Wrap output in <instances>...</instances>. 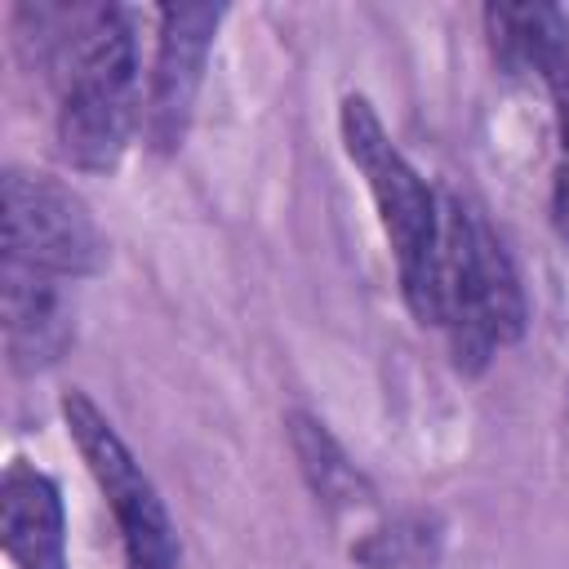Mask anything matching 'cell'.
Wrapping results in <instances>:
<instances>
[{
    "label": "cell",
    "instance_id": "cell-5",
    "mask_svg": "<svg viewBox=\"0 0 569 569\" xmlns=\"http://www.w3.org/2000/svg\"><path fill=\"white\" fill-rule=\"evenodd\" d=\"M4 258L58 280L93 276L107 262V236L53 173L4 169Z\"/></svg>",
    "mask_w": 569,
    "mask_h": 569
},
{
    "label": "cell",
    "instance_id": "cell-4",
    "mask_svg": "<svg viewBox=\"0 0 569 569\" xmlns=\"http://www.w3.org/2000/svg\"><path fill=\"white\" fill-rule=\"evenodd\" d=\"M62 422L89 476L98 480L102 498L116 511L124 569H178V529L169 520V507L156 493L151 476L138 467V458L129 453V445L120 440V431L111 427V418L84 391H67Z\"/></svg>",
    "mask_w": 569,
    "mask_h": 569
},
{
    "label": "cell",
    "instance_id": "cell-3",
    "mask_svg": "<svg viewBox=\"0 0 569 569\" xmlns=\"http://www.w3.org/2000/svg\"><path fill=\"white\" fill-rule=\"evenodd\" d=\"M338 124H342L347 156L365 173L369 196L382 218V231L396 249L405 302L422 325H431V289H436V253H440V196L405 160V151L391 142L378 111L360 93L342 98Z\"/></svg>",
    "mask_w": 569,
    "mask_h": 569
},
{
    "label": "cell",
    "instance_id": "cell-2",
    "mask_svg": "<svg viewBox=\"0 0 569 569\" xmlns=\"http://www.w3.org/2000/svg\"><path fill=\"white\" fill-rule=\"evenodd\" d=\"M525 289L502 240L480 213H471L453 191H445L431 325L449 333L458 369H485L498 347L525 333Z\"/></svg>",
    "mask_w": 569,
    "mask_h": 569
},
{
    "label": "cell",
    "instance_id": "cell-12",
    "mask_svg": "<svg viewBox=\"0 0 569 569\" xmlns=\"http://www.w3.org/2000/svg\"><path fill=\"white\" fill-rule=\"evenodd\" d=\"M551 89H556V102H560V138H565V156H569V58L551 76Z\"/></svg>",
    "mask_w": 569,
    "mask_h": 569
},
{
    "label": "cell",
    "instance_id": "cell-11",
    "mask_svg": "<svg viewBox=\"0 0 569 569\" xmlns=\"http://www.w3.org/2000/svg\"><path fill=\"white\" fill-rule=\"evenodd\" d=\"M440 551V525L431 516H396L391 525L365 533L351 556L365 565V569H418V565H431Z\"/></svg>",
    "mask_w": 569,
    "mask_h": 569
},
{
    "label": "cell",
    "instance_id": "cell-8",
    "mask_svg": "<svg viewBox=\"0 0 569 569\" xmlns=\"http://www.w3.org/2000/svg\"><path fill=\"white\" fill-rule=\"evenodd\" d=\"M0 538L13 569H67V516L58 485L13 458L0 480Z\"/></svg>",
    "mask_w": 569,
    "mask_h": 569
},
{
    "label": "cell",
    "instance_id": "cell-6",
    "mask_svg": "<svg viewBox=\"0 0 569 569\" xmlns=\"http://www.w3.org/2000/svg\"><path fill=\"white\" fill-rule=\"evenodd\" d=\"M218 22H222V4L160 9V40H156V67H151V93H147V138L156 151H173L187 133Z\"/></svg>",
    "mask_w": 569,
    "mask_h": 569
},
{
    "label": "cell",
    "instance_id": "cell-10",
    "mask_svg": "<svg viewBox=\"0 0 569 569\" xmlns=\"http://www.w3.org/2000/svg\"><path fill=\"white\" fill-rule=\"evenodd\" d=\"M289 445L293 458L311 485V493L325 507H360L369 502V480L360 476V467L347 458V449L329 436V427L311 413H289Z\"/></svg>",
    "mask_w": 569,
    "mask_h": 569
},
{
    "label": "cell",
    "instance_id": "cell-7",
    "mask_svg": "<svg viewBox=\"0 0 569 569\" xmlns=\"http://www.w3.org/2000/svg\"><path fill=\"white\" fill-rule=\"evenodd\" d=\"M0 325H4V356L18 373L49 369L76 338L71 302L58 276H44L9 258L0 267Z\"/></svg>",
    "mask_w": 569,
    "mask_h": 569
},
{
    "label": "cell",
    "instance_id": "cell-1",
    "mask_svg": "<svg viewBox=\"0 0 569 569\" xmlns=\"http://www.w3.org/2000/svg\"><path fill=\"white\" fill-rule=\"evenodd\" d=\"M58 80V142L76 169H116L138 124V44L124 9H22Z\"/></svg>",
    "mask_w": 569,
    "mask_h": 569
},
{
    "label": "cell",
    "instance_id": "cell-9",
    "mask_svg": "<svg viewBox=\"0 0 569 569\" xmlns=\"http://www.w3.org/2000/svg\"><path fill=\"white\" fill-rule=\"evenodd\" d=\"M485 31L498 67L511 76L538 71L551 80L569 58V22L551 4H489Z\"/></svg>",
    "mask_w": 569,
    "mask_h": 569
}]
</instances>
